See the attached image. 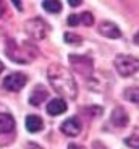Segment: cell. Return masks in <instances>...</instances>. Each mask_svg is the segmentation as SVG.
Returning <instances> with one entry per match:
<instances>
[{"label": "cell", "instance_id": "16", "mask_svg": "<svg viewBox=\"0 0 139 149\" xmlns=\"http://www.w3.org/2000/svg\"><path fill=\"white\" fill-rule=\"evenodd\" d=\"M79 16V23H83L84 26H92L94 24V16L91 15V13H83V15H78Z\"/></svg>", "mask_w": 139, "mask_h": 149}, {"label": "cell", "instance_id": "21", "mask_svg": "<svg viewBox=\"0 0 139 149\" xmlns=\"http://www.w3.org/2000/svg\"><path fill=\"white\" fill-rule=\"evenodd\" d=\"M11 2H13V5H15V7L18 8L19 11L23 10V2H21V0H11Z\"/></svg>", "mask_w": 139, "mask_h": 149}, {"label": "cell", "instance_id": "18", "mask_svg": "<svg viewBox=\"0 0 139 149\" xmlns=\"http://www.w3.org/2000/svg\"><path fill=\"white\" fill-rule=\"evenodd\" d=\"M66 23H68V26H78L79 24V16L78 15H70L66 18Z\"/></svg>", "mask_w": 139, "mask_h": 149}, {"label": "cell", "instance_id": "14", "mask_svg": "<svg viewBox=\"0 0 139 149\" xmlns=\"http://www.w3.org/2000/svg\"><path fill=\"white\" fill-rule=\"evenodd\" d=\"M42 7H44V10L47 11V13H60L62 11L60 0H44Z\"/></svg>", "mask_w": 139, "mask_h": 149}, {"label": "cell", "instance_id": "3", "mask_svg": "<svg viewBox=\"0 0 139 149\" xmlns=\"http://www.w3.org/2000/svg\"><path fill=\"white\" fill-rule=\"evenodd\" d=\"M113 63H115L118 74L123 78H128V76L139 71V58L133 55H117Z\"/></svg>", "mask_w": 139, "mask_h": 149}, {"label": "cell", "instance_id": "2", "mask_svg": "<svg viewBox=\"0 0 139 149\" xmlns=\"http://www.w3.org/2000/svg\"><path fill=\"white\" fill-rule=\"evenodd\" d=\"M7 57L15 63H29L37 57V47L31 42H16L15 39H8L5 47Z\"/></svg>", "mask_w": 139, "mask_h": 149}, {"label": "cell", "instance_id": "12", "mask_svg": "<svg viewBox=\"0 0 139 149\" xmlns=\"http://www.w3.org/2000/svg\"><path fill=\"white\" fill-rule=\"evenodd\" d=\"M44 128V122L37 115H28L26 117V130L31 133H37Z\"/></svg>", "mask_w": 139, "mask_h": 149}, {"label": "cell", "instance_id": "19", "mask_svg": "<svg viewBox=\"0 0 139 149\" xmlns=\"http://www.w3.org/2000/svg\"><path fill=\"white\" fill-rule=\"evenodd\" d=\"M126 144H129L131 148H138L139 149V138H134V139L128 138V139H126Z\"/></svg>", "mask_w": 139, "mask_h": 149}, {"label": "cell", "instance_id": "7", "mask_svg": "<svg viewBox=\"0 0 139 149\" xmlns=\"http://www.w3.org/2000/svg\"><path fill=\"white\" fill-rule=\"evenodd\" d=\"M26 83H28V76L24 73H10L8 76H5L2 86L10 93H18L26 86Z\"/></svg>", "mask_w": 139, "mask_h": 149}, {"label": "cell", "instance_id": "9", "mask_svg": "<svg viewBox=\"0 0 139 149\" xmlns=\"http://www.w3.org/2000/svg\"><path fill=\"white\" fill-rule=\"evenodd\" d=\"M99 33H100L102 36L109 37V39H120L121 37L120 28H118L113 21H102L100 24H99Z\"/></svg>", "mask_w": 139, "mask_h": 149}, {"label": "cell", "instance_id": "17", "mask_svg": "<svg viewBox=\"0 0 139 149\" xmlns=\"http://www.w3.org/2000/svg\"><path fill=\"white\" fill-rule=\"evenodd\" d=\"M63 39H65V42H70V44H79V42H83L81 37L76 36V34H73V33H65Z\"/></svg>", "mask_w": 139, "mask_h": 149}, {"label": "cell", "instance_id": "23", "mask_svg": "<svg viewBox=\"0 0 139 149\" xmlns=\"http://www.w3.org/2000/svg\"><path fill=\"white\" fill-rule=\"evenodd\" d=\"M5 8H7V7H5L3 0H0V16H2V15H3V13H5Z\"/></svg>", "mask_w": 139, "mask_h": 149}, {"label": "cell", "instance_id": "4", "mask_svg": "<svg viewBox=\"0 0 139 149\" xmlns=\"http://www.w3.org/2000/svg\"><path fill=\"white\" fill-rule=\"evenodd\" d=\"M70 63H71V68L73 71L79 73L81 76L84 78H91L92 73H94V62L91 57H86V55H76V54H71L68 57Z\"/></svg>", "mask_w": 139, "mask_h": 149}, {"label": "cell", "instance_id": "22", "mask_svg": "<svg viewBox=\"0 0 139 149\" xmlns=\"http://www.w3.org/2000/svg\"><path fill=\"white\" fill-rule=\"evenodd\" d=\"M81 2H83V0H68V3L71 5V7H79Z\"/></svg>", "mask_w": 139, "mask_h": 149}, {"label": "cell", "instance_id": "26", "mask_svg": "<svg viewBox=\"0 0 139 149\" xmlns=\"http://www.w3.org/2000/svg\"><path fill=\"white\" fill-rule=\"evenodd\" d=\"M2 71H3V63L0 62V73H2Z\"/></svg>", "mask_w": 139, "mask_h": 149}, {"label": "cell", "instance_id": "10", "mask_svg": "<svg viewBox=\"0 0 139 149\" xmlns=\"http://www.w3.org/2000/svg\"><path fill=\"white\" fill-rule=\"evenodd\" d=\"M110 120H112V123L115 125L117 128H123L128 125V113L123 110L121 107H117L115 110L112 112V117H110Z\"/></svg>", "mask_w": 139, "mask_h": 149}, {"label": "cell", "instance_id": "25", "mask_svg": "<svg viewBox=\"0 0 139 149\" xmlns=\"http://www.w3.org/2000/svg\"><path fill=\"white\" fill-rule=\"evenodd\" d=\"M134 42L139 45V33H138V34H134Z\"/></svg>", "mask_w": 139, "mask_h": 149}, {"label": "cell", "instance_id": "13", "mask_svg": "<svg viewBox=\"0 0 139 149\" xmlns=\"http://www.w3.org/2000/svg\"><path fill=\"white\" fill-rule=\"evenodd\" d=\"M45 99H47V91L42 86H36V89L29 96V104L31 105H41Z\"/></svg>", "mask_w": 139, "mask_h": 149}, {"label": "cell", "instance_id": "5", "mask_svg": "<svg viewBox=\"0 0 139 149\" xmlns=\"http://www.w3.org/2000/svg\"><path fill=\"white\" fill-rule=\"evenodd\" d=\"M24 31L28 33L29 37H33V39H36V41H42V39L47 37L50 28L44 19L31 18V19H28V21L24 23Z\"/></svg>", "mask_w": 139, "mask_h": 149}, {"label": "cell", "instance_id": "8", "mask_svg": "<svg viewBox=\"0 0 139 149\" xmlns=\"http://www.w3.org/2000/svg\"><path fill=\"white\" fill-rule=\"evenodd\" d=\"M81 128H83V125H81V122H79L76 117H71V118L65 120L63 123H62V133H65L66 136H78L79 133H81Z\"/></svg>", "mask_w": 139, "mask_h": 149}, {"label": "cell", "instance_id": "20", "mask_svg": "<svg viewBox=\"0 0 139 149\" xmlns=\"http://www.w3.org/2000/svg\"><path fill=\"white\" fill-rule=\"evenodd\" d=\"M26 149H42V148L36 143H26Z\"/></svg>", "mask_w": 139, "mask_h": 149}, {"label": "cell", "instance_id": "24", "mask_svg": "<svg viewBox=\"0 0 139 149\" xmlns=\"http://www.w3.org/2000/svg\"><path fill=\"white\" fill-rule=\"evenodd\" d=\"M68 149H86V148H83V146H79V144H70Z\"/></svg>", "mask_w": 139, "mask_h": 149}, {"label": "cell", "instance_id": "1", "mask_svg": "<svg viewBox=\"0 0 139 149\" xmlns=\"http://www.w3.org/2000/svg\"><path fill=\"white\" fill-rule=\"evenodd\" d=\"M47 78L53 89L60 96L66 97V99H76L78 96V86L73 78V73L68 68H65L60 63H52L47 68Z\"/></svg>", "mask_w": 139, "mask_h": 149}, {"label": "cell", "instance_id": "15", "mask_svg": "<svg viewBox=\"0 0 139 149\" xmlns=\"http://www.w3.org/2000/svg\"><path fill=\"white\" fill-rule=\"evenodd\" d=\"M124 99L133 104H139V88H128L124 91Z\"/></svg>", "mask_w": 139, "mask_h": 149}, {"label": "cell", "instance_id": "6", "mask_svg": "<svg viewBox=\"0 0 139 149\" xmlns=\"http://www.w3.org/2000/svg\"><path fill=\"white\" fill-rule=\"evenodd\" d=\"M15 118L10 113H0V138L2 139V146L10 144L15 136Z\"/></svg>", "mask_w": 139, "mask_h": 149}, {"label": "cell", "instance_id": "11", "mask_svg": "<svg viewBox=\"0 0 139 149\" xmlns=\"http://www.w3.org/2000/svg\"><path fill=\"white\" fill-rule=\"evenodd\" d=\"M47 112L49 115H62L66 112V102L63 99H52V101L47 104Z\"/></svg>", "mask_w": 139, "mask_h": 149}]
</instances>
